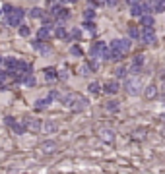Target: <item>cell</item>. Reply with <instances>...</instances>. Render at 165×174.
<instances>
[{
    "instance_id": "6da1fadb",
    "label": "cell",
    "mask_w": 165,
    "mask_h": 174,
    "mask_svg": "<svg viewBox=\"0 0 165 174\" xmlns=\"http://www.w3.org/2000/svg\"><path fill=\"white\" fill-rule=\"evenodd\" d=\"M21 18H24V10H21V8H14L10 14H6V25H8V27H20Z\"/></svg>"
},
{
    "instance_id": "7a4b0ae2",
    "label": "cell",
    "mask_w": 165,
    "mask_h": 174,
    "mask_svg": "<svg viewBox=\"0 0 165 174\" xmlns=\"http://www.w3.org/2000/svg\"><path fill=\"white\" fill-rule=\"evenodd\" d=\"M140 91H142V83H140L138 77H132L126 81V93L128 95H138Z\"/></svg>"
},
{
    "instance_id": "3957f363",
    "label": "cell",
    "mask_w": 165,
    "mask_h": 174,
    "mask_svg": "<svg viewBox=\"0 0 165 174\" xmlns=\"http://www.w3.org/2000/svg\"><path fill=\"white\" fill-rule=\"evenodd\" d=\"M140 39H142V43H146V45H154V43H155L154 27H144V31L140 33Z\"/></svg>"
},
{
    "instance_id": "277c9868",
    "label": "cell",
    "mask_w": 165,
    "mask_h": 174,
    "mask_svg": "<svg viewBox=\"0 0 165 174\" xmlns=\"http://www.w3.org/2000/svg\"><path fill=\"white\" fill-rule=\"evenodd\" d=\"M24 124H25L27 130H29V132H33V134H37L39 130L43 128L41 120H37V118H25V120H24Z\"/></svg>"
},
{
    "instance_id": "5b68a950",
    "label": "cell",
    "mask_w": 165,
    "mask_h": 174,
    "mask_svg": "<svg viewBox=\"0 0 165 174\" xmlns=\"http://www.w3.org/2000/svg\"><path fill=\"white\" fill-rule=\"evenodd\" d=\"M107 48V45L103 41H99V43H95V45L91 47V50H89V54H91V58H101V54H103V50Z\"/></svg>"
},
{
    "instance_id": "8992f818",
    "label": "cell",
    "mask_w": 165,
    "mask_h": 174,
    "mask_svg": "<svg viewBox=\"0 0 165 174\" xmlns=\"http://www.w3.org/2000/svg\"><path fill=\"white\" fill-rule=\"evenodd\" d=\"M111 48H119V50H123V52H128L130 41H128V39H117V41L111 43Z\"/></svg>"
},
{
    "instance_id": "52a82bcc",
    "label": "cell",
    "mask_w": 165,
    "mask_h": 174,
    "mask_svg": "<svg viewBox=\"0 0 165 174\" xmlns=\"http://www.w3.org/2000/svg\"><path fill=\"white\" fill-rule=\"evenodd\" d=\"M39 149H41L45 155H51V153H54V151H56V143H54L53 139H47V141H43V143H41V147H39Z\"/></svg>"
},
{
    "instance_id": "ba28073f",
    "label": "cell",
    "mask_w": 165,
    "mask_h": 174,
    "mask_svg": "<svg viewBox=\"0 0 165 174\" xmlns=\"http://www.w3.org/2000/svg\"><path fill=\"white\" fill-rule=\"evenodd\" d=\"M85 106H88V99H85V97H82V95H78V99H76V103H74V106H72V110H76V112H80V110H84Z\"/></svg>"
},
{
    "instance_id": "9c48e42d",
    "label": "cell",
    "mask_w": 165,
    "mask_h": 174,
    "mask_svg": "<svg viewBox=\"0 0 165 174\" xmlns=\"http://www.w3.org/2000/svg\"><path fill=\"white\" fill-rule=\"evenodd\" d=\"M105 93H109V95H115V93L119 91V81H107L105 87H103Z\"/></svg>"
},
{
    "instance_id": "30bf717a",
    "label": "cell",
    "mask_w": 165,
    "mask_h": 174,
    "mask_svg": "<svg viewBox=\"0 0 165 174\" xmlns=\"http://www.w3.org/2000/svg\"><path fill=\"white\" fill-rule=\"evenodd\" d=\"M49 35H51V25H43L37 31V39L39 41H45V39H49Z\"/></svg>"
},
{
    "instance_id": "8fae6325",
    "label": "cell",
    "mask_w": 165,
    "mask_h": 174,
    "mask_svg": "<svg viewBox=\"0 0 165 174\" xmlns=\"http://www.w3.org/2000/svg\"><path fill=\"white\" fill-rule=\"evenodd\" d=\"M142 2H144V0H142ZM142 2H140V4H130V14H132V18H140L142 14H144Z\"/></svg>"
},
{
    "instance_id": "7c38bea8",
    "label": "cell",
    "mask_w": 165,
    "mask_h": 174,
    "mask_svg": "<svg viewBox=\"0 0 165 174\" xmlns=\"http://www.w3.org/2000/svg\"><path fill=\"white\" fill-rule=\"evenodd\" d=\"M76 99H78L76 93H70V95H66V97L62 99V103H64V106H66V108H72L74 103H76Z\"/></svg>"
},
{
    "instance_id": "4fadbf2b",
    "label": "cell",
    "mask_w": 165,
    "mask_h": 174,
    "mask_svg": "<svg viewBox=\"0 0 165 174\" xmlns=\"http://www.w3.org/2000/svg\"><path fill=\"white\" fill-rule=\"evenodd\" d=\"M4 66H6V70H8L10 74H14V70H16V66H18V60L16 58H4Z\"/></svg>"
},
{
    "instance_id": "5bb4252c",
    "label": "cell",
    "mask_w": 165,
    "mask_h": 174,
    "mask_svg": "<svg viewBox=\"0 0 165 174\" xmlns=\"http://www.w3.org/2000/svg\"><path fill=\"white\" fill-rule=\"evenodd\" d=\"M144 95H146L148 99H154V97L157 95V87H155L154 83H150V85L146 87V89H144Z\"/></svg>"
},
{
    "instance_id": "9a60e30c",
    "label": "cell",
    "mask_w": 165,
    "mask_h": 174,
    "mask_svg": "<svg viewBox=\"0 0 165 174\" xmlns=\"http://www.w3.org/2000/svg\"><path fill=\"white\" fill-rule=\"evenodd\" d=\"M43 128H45V132H47V134H54L56 130H59V126H56V122H53V120L45 122V124H43Z\"/></svg>"
},
{
    "instance_id": "2e32d148",
    "label": "cell",
    "mask_w": 165,
    "mask_h": 174,
    "mask_svg": "<svg viewBox=\"0 0 165 174\" xmlns=\"http://www.w3.org/2000/svg\"><path fill=\"white\" fill-rule=\"evenodd\" d=\"M51 97H47V99H39L37 103H35V108H37V110H43V108H47L49 105H51Z\"/></svg>"
},
{
    "instance_id": "e0dca14e",
    "label": "cell",
    "mask_w": 165,
    "mask_h": 174,
    "mask_svg": "<svg viewBox=\"0 0 165 174\" xmlns=\"http://www.w3.org/2000/svg\"><path fill=\"white\" fill-rule=\"evenodd\" d=\"M101 139L107 141V143H111L115 139V134H113V130H101Z\"/></svg>"
},
{
    "instance_id": "ac0fdd59",
    "label": "cell",
    "mask_w": 165,
    "mask_h": 174,
    "mask_svg": "<svg viewBox=\"0 0 165 174\" xmlns=\"http://www.w3.org/2000/svg\"><path fill=\"white\" fill-rule=\"evenodd\" d=\"M56 77H59V74H56L54 68H47L45 70V79L47 81H53V79H56Z\"/></svg>"
},
{
    "instance_id": "d6986e66",
    "label": "cell",
    "mask_w": 165,
    "mask_h": 174,
    "mask_svg": "<svg viewBox=\"0 0 165 174\" xmlns=\"http://www.w3.org/2000/svg\"><path fill=\"white\" fill-rule=\"evenodd\" d=\"M142 25L144 27H154V18L150 16V14L148 16H142Z\"/></svg>"
},
{
    "instance_id": "ffe728a7",
    "label": "cell",
    "mask_w": 165,
    "mask_h": 174,
    "mask_svg": "<svg viewBox=\"0 0 165 174\" xmlns=\"http://www.w3.org/2000/svg\"><path fill=\"white\" fill-rule=\"evenodd\" d=\"M12 130H14V134L21 135V134H24L25 130H27V126H25V124H14V126H12Z\"/></svg>"
},
{
    "instance_id": "44dd1931",
    "label": "cell",
    "mask_w": 165,
    "mask_h": 174,
    "mask_svg": "<svg viewBox=\"0 0 165 174\" xmlns=\"http://www.w3.org/2000/svg\"><path fill=\"white\" fill-rule=\"evenodd\" d=\"M70 54H72V56H82L84 50L78 47V45H72V47H70Z\"/></svg>"
},
{
    "instance_id": "7402d4cb",
    "label": "cell",
    "mask_w": 165,
    "mask_h": 174,
    "mask_svg": "<svg viewBox=\"0 0 165 174\" xmlns=\"http://www.w3.org/2000/svg\"><path fill=\"white\" fill-rule=\"evenodd\" d=\"M128 37H130L132 41H134V39H140V31H138L136 27H130V29H128Z\"/></svg>"
},
{
    "instance_id": "603a6c76",
    "label": "cell",
    "mask_w": 165,
    "mask_h": 174,
    "mask_svg": "<svg viewBox=\"0 0 165 174\" xmlns=\"http://www.w3.org/2000/svg\"><path fill=\"white\" fill-rule=\"evenodd\" d=\"M105 106H107V110H111V112H117L119 110V103H117V101H109Z\"/></svg>"
},
{
    "instance_id": "cb8c5ba5",
    "label": "cell",
    "mask_w": 165,
    "mask_h": 174,
    "mask_svg": "<svg viewBox=\"0 0 165 174\" xmlns=\"http://www.w3.org/2000/svg\"><path fill=\"white\" fill-rule=\"evenodd\" d=\"M68 37H72L74 41H78V39L82 37V31H80V29H78V27H74L72 31H70V35H68Z\"/></svg>"
},
{
    "instance_id": "d4e9b609",
    "label": "cell",
    "mask_w": 165,
    "mask_h": 174,
    "mask_svg": "<svg viewBox=\"0 0 165 174\" xmlns=\"http://www.w3.org/2000/svg\"><path fill=\"white\" fill-rule=\"evenodd\" d=\"M29 16H31V18H35V19H37V18H43V10H41V8H31Z\"/></svg>"
},
{
    "instance_id": "484cf974",
    "label": "cell",
    "mask_w": 165,
    "mask_h": 174,
    "mask_svg": "<svg viewBox=\"0 0 165 174\" xmlns=\"http://www.w3.org/2000/svg\"><path fill=\"white\" fill-rule=\"evenodd\" d=\"M54 37H59V39H64V37H66L64 27H56V29H54Z\"/></svg>"
},
{
    "instance_id": "4316f807",
    "label": "cell",
    "mask_w": 165,
    "mask_h": 174,
    "mask_svg": "<svg viewBox=\"0 0 165 174\" xmlns=\"http://www.w3.org/2000/svg\"><path fill=\"white\" fill-rule=\"evenodd\" d=\"M84 18H85V19H93V18H95V10H93V8H88V10L84 12Z\"/></svg>"
},
{
    "instance_id": "83f0119b",
    "label": "cell",
    "mask_w": 165,
    "mask_h": 174,
    "mask_svg": "<svg viewBox=\"0 0 165 174\" xmlns=\"http://www.w3.org/2000/svg\"><path fill=\"white\" fill-rule=\"evenodd\" d=\"M21 81H24V85H27V87H33V85H35V79H33L31 76H25Z\"/></svg>"
},
{
    "instance_id": "f1b7e54d",
    "label": "cell",
    "mask_w": 165,
    "mask_h": 174,
    "mask_svg": "<svg viewBox=\"0 0 165 174\" xmlns=\"http://www.w3.org/2000/svg\"><path fill=\"white\" fill-rule=\"evenodd\" d=\"M56 18H60L62 21H64V19H68V18H70V10H64V8H62V10L59 12V16H56Z\"/></svg>"
},
{
    "instance_id": "f546056e",
    "label": "cell",
    "mask_w": 165,
    "mask_h": 174,
    "mask_svg": "<svg viewBox=\"0 0 165 174\" xmlns=\"http://www.w3.org/2000/svg\"><path fill=\"white\" fill-rule=\"evenodd\" d=\"M84 27L88 29V31H91V33H95V23H93L91 19H88V21H85V23H84Z\"/></svg>"
},
{
    "instance_id": "4dcf8cb0",
    "label": "cell",
    "mask_w": 165,
    "mask_h": 174,
    "mask_svg": "<svg viewBox=\"0 0 165 174\" xmlns=\"http://www.w3.org/2000/svg\"><path fill=\"white\" fill-rule=\"evenodd\" d=\"M115 76H117V77H124V76H126V70H124L123 66H119L117 70H115Z\"/></svg>"
},
{
    "instance_id": "1f68e13d",
    "label": "cell",
    "mask_w": 165,
    "mask_h": 174,
    "mask_svg": "<svg viewBox=\"0 0 165 174\" xmlns=\"http://www.w3.org/2000/svg\"><path fill=\"white\" fill-rule=\"evenodd\" d=\"M140 70H142V66H138V64H132V66H130V74H132V76H138Z\"/></svg>"
},
{
    "instance_id": "d6a6232c",
    "label": "cell",
    "mask_w": 165,
    "mask_h": 174,
    "mask_svg": "<svg viewBox=\"0 0 165 174\" xmlns=\"http://www.w3.org/2000/svg\"><path fill=\"white\" fill-rule=\"evenodd\" d=\"M132 64H138V66H142V64H144V54H138V56H134Z\"/></svg>"
},
{
    "instance_id": "836d02e7",
    "label": "cell",
    "mask_w": 165,
    "mask_h": 174,
    "mask_svg": "<svg viewBox=\"0 0 165 174\" xmlns=\"http://www.w3.org/2000/svg\"><path fill=\"white\" fill-rule=\"evenodd\" d=\"M27 35H29V27L21 25V27H20V37H27Z\"/></svg>"
},
{
    "instance_id": "e575fe53",
    "label": "cell",
    "mask_w": 165,
    "mask_h": 174,
    "mask_svg": "<svg viewBox=\"0 0 165 174\" xmlns=\"http://www.w3.org/2000/svg\"><path fill=\"white\" fill-rule=\"evenodd\" d=\"M89 93L97 95V93H99V83H91V85H89Z\"/></svg>"
},
{
    "instance_id": "d590c367",
    "label": "cell",
    "mask_w": 165,
    "mask_h": 174,
    "mask_svg": "<svg viewBox=\"0 0 165 174\" xmlns=\"http://www.w3.org/2000/svg\"><path fill=\"white\" fill-rule=\"evenodd\" d=\"M89 70H91V66H88V64H85V66H82V68H80L82 76H88V74H89Z\"/></svg>"
},
{
    "instance_id": "8d00e7d4",
    "label": "cell",
    "mask_w": 165,
    "mask_h": 174,
    "mask_svg": "<svg viewBox=\"0 0 165 174\" xmlns=\"http://www.w3.org/2000/svg\"><path fill=\"white\" fill-rule=\"evenodd\" d=\"M4 122H6V126H10V128H12L14 124H16V120H14V118H12V116H8V118H6Z\"/></svg>"
},
{
    "instance_id": "74e56055",
    "label": "cell",
    "mask_w": 165,
    "mask_h": 174,
    "mask_svg": "<svg viewBox=\"0 0 165 174\" xmlns=\"http://www.w3.org/2000/svg\"><path fill=\"white\" fill-rule=\"evenodd\" d=\"M62 8H60V6H53V8H51V14H53V16H59V12H60Z\"/></svg>"
},
{
    "instance_id": "f35d334b",
    "label": "cell",
    "mask_w": 165,
    "mask_h": 174,
    "mask_svg": "<svg viewBox=\"0 0 165 174\" xmlns=\"http://www.w3.org/2000/svg\"><path fill=\"white\" fill-rule=\"evenodd\" d=\"M12 10H14V6H10V4H6V6H4V14H10Z\"/></svg>"
},
{
    "instance_id": "ab89813d",
    "label": "cell",
    "mask_w": 165,
    "mask_h": 174,
    "mask_svg": "<svg viewBox=\"0 0 165 174\" xmlns=\"http://www.w3.org/2000/svg\"><path fill=\"white\" fill-rule=\"evenodd\" d=\"M49 97L54 101V99H59V93H56V91H51V93H49Z\"/></svg>"
},
{
    "instance_id": "60d3db41",
    "label": "cell",
    "mask_w": 165,
    "mask_h": 174,
    "mask_svg": "<svg viewBox=\"0 0 165 174\" xmlns=\"http://www.w3.org/2000/svg\"><path fill=\"white\" fill-rule=\"evenodd\" d=\"M117 2H119V0H107V4H109V6H117Z\"/></svg>"
},
{
    "instance_id": "b9f144b4",
    "label": "cell",
    "mask_w": 165,
    "mask_h": 174,
    "mask_svg": "<svg viewBox=\"0 0 165 174\" xmlns=\"http://www.w3.org/2000/svg\"><path fill=\"white\" fill-rule=\"evenodd\" d=\"M134 137H136V139H142V130H138V132H136V135H134Z\"/></svg>"
},
{
    "instance_id": "7bdbcfd3",
    "label": "cell",
    "mask_w": 165,
    "mask_h": 174,
    "mask_svg": "<svg viewBox=\"0 0 165 174\" xmlns=\"http://www.w3.org/2000/svg\"><path fill=\"white\" fill-rule=\"evenodd\" d=\"M142 0H128V4H140Z\"/></svg>"
},
{
    "instance_id": "ee69618b",
    "label": "cell",
    "mask_w": 165,
    "mask_h": 174,
    "mask_svg": "<svg viewBox=\"0 0 165 174\" xmlns=\"http://www.w3.org/2000/svg\"><path fill=\"white\" fill-rule=\"evenodd\" d=\"M161 135H163V137H165V126H163V128H161Z\"/></svg>"
},
{
    "instance_id": "f6af8a7d",
    "label": "cell",
    "mask_w": 165,
    "mask_h": 174,
    "mask_svg": "<svg viewBox=\"0 0 165 174\" xmlns=\"http://www.w3.org/2000/svg\"><path fill=\"white\" fill-rule=\"evenodd\" d=\"M163 95H165V83H163Z\"/></svg>"
},
{
    "instance_id": "bcb514c9",
    "label": "cell",
    "mask_w": 165,
    "mask_h": 174,
    "mask_svg": "<svg viewBox=\"0 0 165 174\" xmlns=\"http://www.w3.org/2000/svg\"><path fill=\"white\" fill-rule=\"evenodd\" d=\"M70 2H76V0H70Z\"/></svg>"
}]
</instances>
